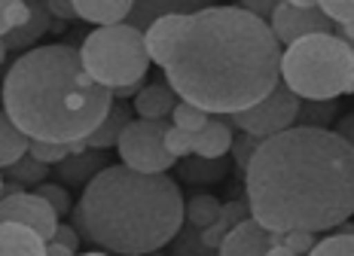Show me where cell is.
Returning a JSON list of instances; mask_svg holds the SVG:
<instances>
[{
	"mask_svg": "<svg viewBox=\"0 0 354 256\" xmlns=\"http://www.w3.org/2000/svg\"><path fill=\"white\" fill-rule=\"evenodd\" d=\"M250 217L272 232H327L354 214V146L330 128L266 137L245 174Z\"/></svg>",
	"mask_w": 354,
	"mask_h": 256,
	"instance_id": "6da1fadb",
	"label": "cell"
},
{
	"mask_svg": "<svg viewBox=\"0 0 354 256\" xmlns=\"http://www.w3.org/2000/svg\"><path fill=\"white\" fill-rule=\"evenodd\" d=\"M281 40L245 6H208L183 21L165 61L180 101L208 113H241L281 83Z\"/></svg>",
	"mask_w": 354,
	"mask_h": 256,
	"instance_id": "7a4b0ae2",
	"label": "cell"
},
{
	"mask_svg": "<svg viewBox=\"0 0 354 256\" xmlns=\"http://www.w3.org/2000/svg\"><path fill=\"white\" fill-rule=\"evenodd\" d=\"M116 95L86 70L68 43L21 52L3 79V113L34 141H86L107 119Z\"/></svg>",
	"mask_w": 354,
	"mask_h": 256,
	"instance_id": "3957f363",
	"label": "cell"
},
{
	"mask_svg": "<svg viewBox=\"0 0 354 256\" xmlns=\"http://www.w3.org/2000/svg\"><path fill=\"white\" fill-rule=\"evenodd\" d=\"M80 235L107 253L147 256L180 235L187 201L168 174L110 165L86 183L73 210Z\"/></svg>",
	"mask_w": 354,
	"mask_h": 256,
	"instance_id": "277c9868",
	"label": "cell"
},
{
	"mask_svg": "<svg viewBox=\"0 0 354 256\" xmlns=\"http://www.w3.org/2000/svg\"><path fill=\"white\" fill-rule=\"evenodd\" d=\"M281 79L302 101L354 95V52L339 34H312L284 46Z\"/></svg>",
	"mask_w": 354,
	"mask_h": 256,
	"instance_id": "5b68a950",
	"label": "cell"
},
{
	"mask_svg": "<svg viewBox=\"0 0 354 256\" xmlns=\"http://www.w3.org/2000/svg\"><path fill=\"white\" fill-rule=\"evenodd\" d=\"M80 55H83V64L92 73V79H98L101 86L113 92L122 86L141 83L153 64L150 52H147L144 31L131 28L129 21L95 28L92 34L83 37Z\"/></svg>",
	"mask_w": 354,
	"mask_h": 256,
	"instance_id": "8992f818",
	"label": "cell"
},
{
	"mask_svg": "<svg viewBox=\"0 0 354 256\" xmlns=\"http://www.w3.org/2000/svg\"><path fill=\"white\" fill-rule=\"evenodd\" d=\"M168 122L165 119H135L129 128L122 131L120 144V159L122 165L135 168L144 174H165L168 168H174L180 159H174L165 146V135H168Z\"/></svg>",
	"mask_w": 354,
	"mask_h": 256,
	"instance_id": "52a82bcc",
	"label": "cell"
},
{
	"mask_svg": "<svg viewBox=\"0 0 354 256\" xmlns=\"http://www.w3.org/2000/svg\"><path fill=\"white\" fill-rule=\"evenodd\" d=\"M299 104L302 98L297 92H290V86L281 79L260 104L241 110V113H232L230 119L239 131H248V135H257L266 141V137H275L281 131L293 128V122L299 119Z\"/></svg>",
	"mask_w": 354,
	"mask_h": 256,
	"instance_id": "ba28073f",
	"label": "cell"
},
{
	"mask_svg": "<svg viewBox=\"0 0 354 256\" xmlns=\"http://www.w3.org/2000/svg\"><path fill=\"white\" fill-rule=\"evenodd\" d=\"M272 31L281 40V46L302 40L312 34H333V21L321 10V6H293V3H278V10L269 19Z\"/></svg>",
	"mask_w": 354,
	"mask_h": 256,
	"instance_id": "9c48e42d",
	"label": "cell"
},
{
	"mask_svg": "<svg viewBox=\"0 0 354 256\" xmlns=\"http://www.w3.org/2000/svg\"><path fill=\"white\" fill-rule=\"evenodd\" d=\"M0 217L10 219V223L31 226V229H37L46 241H53L58 232V210L37 193L6 195V199L0 201Z\"/></svg>",
	"mask_w": 354,
	"mask_h": 256,
	"instance_id": "30bf717a",
	"label": "cell"
},
{
	"mask_svg": "<svg viewBox=\"0 0 354 256\" xmlns=\"http://www.w3.org/2000/svg\"><path fill=\"white\" fill-rule=\"evenodd\" d=\"M281 238H284L281 232L266 229L254 217H248L223 238L217 256H266L272 244H281Z\"/></svg>",
	"mask_w": 354,
	"mask_h": 256,
	"instance_id": "8fae6325",
	"label": "cell"
},
{
	"mask_svg": "<svg viewBox=\"0 0 354 256\" xmlns=\"http://www.w3.org/2000/svg\"><path fill=\"white\" fill-rule=\"evenodd\" d=\"M214 6V0H135V10L129 16V25L138 31H147L162 16H193Z\"/></svg>",
	"mask_w": 354,
	"mask_h": 256,
	"instance_id": "7c38bea8",
	"label": "cell"
},
{
	"mask_svg": "<svg viewBox=\"0 0 354 256\" xmlns=\"http://www.w3.org/2000/svg\"><path fill=\"white\" fill-rule=\"evenodd\" d=\"M46 238L31 226L10 219L0 226V256H46Z\"/></svg>",
	"mask_w": 354,
	"mask_h": 256,
	"instance_id": "4fadbf2b",
	"label": "cell"
},
{
	"mask_svg": "<svg viewBox=\"0 0 354 256\" xmlns=\"http://www.w3.org/2000/svg\"><path fill=\"white\" fill-rule=\"evenodd\" d=\"M73 6H77V19L92 21L95 28H107L129 21L135 0H73Z\"/></svg>",
	"mask_w": 354,
	"mask_h": 256,
	"instance_id": "5bb4252c",
	"label": "cell"
},
{
	"mask_svg": "<svg viewBox=\"0 0 354 256\" xmlns=\"http://www.w3.org/2000/svg\"><path fill=\"white\" fill-rule=\"evenodd\" d=\"M183 21H187V16H162V19H156L144 31V37H147V52H150L153 64L165 68V61H168V55H171V49H174V43H177V34H180Z\"/></svg>",
	"mask_w": 354,
	"mask_h": 256,
	"instance_id": "9a60e30c",
	"label": "cell"
},
{
	"mask_svg": "<svg viewBox=\"0 0 354 256\" xmlns=\"http://www.w3.org/2000/svg\"><path fill=\"white\" fill-rule=\"evenodd\" d=\"M131 113H135V107H129L125 101L116 98L113 107H110V113H107V119L86 137V144L92 146V150H110V146H116L120 144V137H122V131L135 122L131 119Z\"/></svg>",
	"mask_w": 354,
	"mask_h": 256,
	"instance_id": "2e32d148",
	"label": "cell"
},
{
	"mask_svg": "<svg viewBox=\"0 0 354 256\" xmlns=\"http://www.w3.org/2000/svg\"><path fill=\"white\" fill-rule=\"evenodd\" d=\"M177 98H180V95H177L171 86L153 83V86H144V89L138 92V98L131 107H135L138 119H165V116L174 113Z\"/></svg>",
	"mask_w": 354,
	"mask_h": 256,
	"instance_id": "e0dca14e",
	"label": "cell"
},
{
	"mask_svg": "<svg viewBox=\"0 0 354 256\" xmlns=\"http://www.w3.org/2000/svg\"><path fill=\"white\" fill-rule=\"evenodd\" d=\"M104 168H110L104 150H86V152H80V156H68L55 171H58V177L64 183H71V186H80V183L86 186V183L98 177Z\"/></svg>",
	"mask_w": 354,
	"mask_h": 256,
	"instance_id": "ac0fdd59",
	"label": "cell"
},
{
	"mask_svg": "<svg viewBox=\"0 0 354 256\" xmlns=\"http://www.w3.org/2000/svg\"><path fill=\"white\" fill-rule=\"evenodd\" d=\"M235 135L223 119H211L202 131H193V156L202 159H223L232 150Z\"/></svg>",
	"mask_w": 354,
	"mask_h": 256,
	"instance_id": "d6986e66",
	"label": "cell"
},
{
	"mask_svg": "<svg viewBox=\"0 0 354 256\" xmlns=\"http://www.w3.org/2000/svg\"><path fill=\"white\" fill-rule=\"evenodd\" d=\"M49 16H53V12H49L46 0H37V3H31V19H28L21 28H16L12 34H3V52L34 46V43L49 31Z\"/></svg>",
	"mask_w": 354,
	"mask_h": 256,
	"instance_id": "ffe728a7",
	"label": "cell"
},
{
	"mask_svg": "<svg viewBox=\"0 0 354 256\" xmlns=\"http://www.w3.org/2000/svg\"><path fill=\"white\" fill-rule=\"evenodd\" d=\"M248 217H250V204H248V201H226L223 210H220V219H217V223L198 232V235H202V244L211 247V250H220L223 238L230 235V232L241 223V219H248Z\"/></svg>",
	"mask_w": 354,
	"mask_h": 256,
	"instance_id": "44dd1931",
	"label": "cell"
},
{
	"mask_svg": "<svg viewBox=\"0 0 354 256\" xmlns=\"http://www.w3.org/2000/svg\"><path fill=\"white\" fill-rule=\"evenodd\" d=\"M31 141L34 137H28L25 131L3 113V119H0V162H3V168H10V165H16L19 159H25L28 152H31Z\"/></svg>",
	"mask_w": 354,
	"mask_h": 256,
	"instance_id": "7402d4cb",
	"label": "cell"
},
{
	"mask_svg": "<svg viewBox=\"0 0 354 256\" xmlns=\"http://www.w3.org/2000/svg\"><path fill=\"white\" fill-rule=\"evenodd\" d=\"M177 171H180V177L187 183H217L226 177V171H230V165L223 162V159H189V162H180L177 165Z\"/></svg>",
	"mask_w": 354,
	"mask_h": 256,
	"instance_id": "603a6c76",
	"label": "cell"
},
{
	"mask_svg": "<svg viewBox=\"0 0 354 256\" xmlns=\"http://www.w3.org/2000/svg\"><path fill=\"white\" fill-rule=\"evenodd\" d=\"M220 210H223V204H220L214 195L208 193H196L187 199V223L193 226V229H208L220 219Z\"/></svg>",
	"mask_w": 354,
	"mask_h": 256,
	"instance_id": "cb8c5ba5",
	"label": "cell"
},
{
	"mask_svg": "<svg viewBox=\"0 0 354 256\" xmlns=\"http://www.w3.org/2000/svg\"><path fill=\"white\" fill-rule=\"evenodd\" d=\"M46 171H49V165L28 152L25 159H19L16 165L6 168V177L21 183V186H40V183H46Z\"/></svg>",
	"mask_w": 354,
	"mask_h": 256,
	"instance_id": "d4e9b609",
	"label": "cell"
},
{
	"mask_svg": "<svg viewBox=\"0 0 354 256\" xmlns=\"http://www.w3.org/2000/svg\"><path fill=\"white\" fill-rule=\"evenodd\" d=\"M336 116V101H302L299 104V126L306 128H327Z\"/></svg>",
	"mask_w": 354,
	"mask_h": 256,
	"instance_id": "484cf974",
	"label": "cell"
},
{
	"mask_svg": "<svg viewBox=\"0 0 354 256\" xmlns=\"http://www.w3.org/2000/svg\"><path fill=\"white\" fill-rule=\"evenodd\" d=\"M208 122H211L208 110L189 104V101H177V107H174V113H171V126L183 128V131H202Z\"/></svg>",
	"mask_w": 354,
	"mask_h": 256,
	"instance_id": "4316f807",
	"label": "cell"
},
{
	"mask_svg": "<svg viewBox=\"0 0 354 256\" xmlns=\"http://www.w3.org/2000/svg\"><path fill=\"white\" fill-rule=\"evenodd\" d=\"M308 256H354V226L336 232V235L318 241Z\"/></svg>",
	"mask_w": 354,
	"mask_h": 256,
	"instance_id": "83f0119b",
	"label": "cell"
},
{
	"mask_svg": "<svg viewBox=\"0 0 354 256\" xmlns=\"http://www.w3.org/2000/svg\"><path fill=\"white\" fill-rule=\"evenodd\" d=\"M31 19V3L28 0H0V28L3 34H12Z\"/></svg>",
	"mask_w": 354,
	"mask_h": 256,
	"instance_id": "f1b7e54d",
	"label": "cell"
},
{
	"mask_svg": "<svg viewBox=\"0 0 354 256\" xmlns=\"http://www.w3.org/2000/svg\"><path fill=\"white\" fill-rule=\"evenodd\" d=\"M260 144H263V137L248 135V131H241V135L235 137L232 159H235V168H239V174H248V165H250V159H254V152L260 150Z\"/></svg>",
	"mask_w": 354,
	"mask_h": 256,
	"instance_id": "f546056e",
	"label": "cell"
},
{
	"mask_svg": "<svg viewBox=\"0 0 354 256\" xmlns=\"http://www.w3.org/2000/svg\"><path fill=\"white\" fill-rule=\"evenodd\" d=\"M31 156L46 165H62L71 156V144H53V141H31Z\"/></svg>",
	"mask_w": 354,
	"mask_h": 256,
	"instance_id": "4dcf8cb0",
	"label": "cell"
},
{
	"mask_svg": "<svg viewBox=\"0 0 354 256\" xmlns=\"http://www.w3.org/2000/svg\"><path fill=\"white\" fill-rule=\"evenodd\" d=\"M318 6L330 16V21L339 28L354 25V0H318Z\"/></svg>",
	"mask_w": 354,
	"mask_h": 256,
	"instance_id": "1f68e13d",
	"label": "cell"
},
{
	"mask_svg": "<svg viewBox=\"0 0 354 256\" xmlns=\"http://www.w3.org/2000/svg\"><path fill=\"white\" fill-rule=\"evenodd\" d=\"M165 146H168V152H171L174 159L193 156V131H183V128L171 126L168 128V135H165Z\"/></svg>",
	"mask_w": 354,
	"mask_h": 256,
	"instance_id": "d6a6232c",
	"label": "cell"
},
{
	"mask_svg": "<svg viewBox=\"0 0 354 256\" xmlns=\"http://www.w3.org/2000/svg\"><path fill=\"white\" fill-rule=\"evenodd\" d=\"M34 193H37V195H43V199L53 204V208L58 210V217H64V214L71 210V195H68V189L58 186V183H40V186L34 189Z\"/></svg>",
	"mask_w": 354,
	"mask_h": 256,
	"instance_id": "836d02e7",
	"label": "cell"
},
{
	"mask_svg": "<svg viewBox=\"0 0 354 256\" xmlns=\"http://www.w3.org/2000/svg\"><path fill=\"white\" fill-rule=\"evenodd\" d=\"M281 244H287L297 256H308L312 253V247H315V232H284V238H281Z\"/></svg>",
	"mask_w": 354,
	"mask_h": 256,
	"instance_id": "e575fe53",
	"label": "cell"
},
{
	"mask_svg": "<svg viewBox=\"0 0 354 256\" xmlns=\"http://www.w3.org/2000/svg\"><path fill=\"white\" fill-rule=\"evenodd\" d=\"M278 3H281V0H241V6H245L248 12H254V16H260L266 21L272 19V12L278 10Z\"/></svg>",
	"mask_w": 354,
	"mask_h": 256,
	"instance_id": "d590c367",
	"label": "cell"
},
{
	"mask_svg": "<svg viewBox=\"0 0 354 256\" xmlns=\"http://www.w3.org/2000/svg\"><path fill=\"white\" fill-rule=\"evenodd\" d=\"M53 241H58V244H64V247H71V250L77 253V247H80V229L58 223V232H55V238H53Z\"/></svg>",
	"mask_w": 354,
	"mask_h": 256,
	"instance_id": "8d00e7d4",
	"label": "cell"
},
{
	"mask_svg": "<svg viewBox=\"0 0 354 256\" xmlns=\"http://www.w3.org/2000/svg\"><path fill=\"white\" fill-rule=\"evenodd\" d=\"M46 6L55 19H77V6H73V0H46Z\"/></svg>",
	"mask_w": 354,
	"mask_h": 256,
	"instance_id": "74e56055",
	"label": "cell"
},
{
	"mask_svg": "<svg viewBox=\"0 0 354 256\" xmlns=\"http://www.w3.org/2000/svg\"><path fill=\"white\" fill-rule=\"evenodd\" d=\"M336 135L342 137V141H348V144L354 146V113H348V116H342V119H339Z\"/></svg>",
	"mask_w": 354,
	"mask_h": 256,
	"instance_id": "f35d334b",
	"label": "cell"
},
{
	"mask_svg": "<svg viewBox=\"0 0 354 256\" xmlns=\"http://www.w3.org/2000/svg\"><path fill=\"white\" fill-rule=\"evenodd\" d=\"M141 89H144V79H141V83L122 86V89H116L113 95H116V98H120V101H125V98H138V92H141Z\"/></svg>",
	"mask_w": 354,
	"mask_h": 256,
	"instance_id": "ab89813d",
	"label": "cell"
},
{
	"mask_svg": "<svg viewBox=\"0 0 354 256\" xmlns=\"http://www.w3.org/2000/svg\"><path fill=\"white\" fill-rule=\"evenodd\" d=\"M46 256H77V253H73L71 247L58 244V241H49V247H46Z\"/></svg>",
	"mask_w": 354,
	"mask_h": 256,
	"instance_id": "60d3db41",
	"label": "cell"
},
{
	"mask_svg": "<svg viewBox=\"0 0 354 256\" xmlns=\"http://www.w3.org/2000/svg\"><path fill=\"white\" fill-rule=\"evenodd\" d=\"M19 193H25V186H21V183H16V180H10V177H6V183H3V199H6V195H19Z\"/></svg>",
	"mask_w": 354,
	"mask_h": 256,
	"instance_id": "b9f144b4",
	"label": "cell"
},
{
	"mask_svg": "<svg viewBox=\"0 0 354 256\" xmlns=\"http://www.w3.org/2000/svg\"><path fill=\"white\" fill-rule=\"evenodd\" d=\"M266 256H297V253H293L287 244H272V247H269V253H266Z\"/></svg>",
	"mask_w": 354,
	"mask_h": 256,
	"instance_id": "7bdbcfd3",
	"label": "cell"
},
{
	"mask_svg": "<svg viewBox=\"0 0 354 256\" xmlns=\"http://www.w3.org/2000/svg\"><path fill=\"white\" fill-rule=\"evenodd\" d=\"M284 3H293V6H318V0H284Z\"/></svg>",
	"mask_w": 354,
	"mask_h": 256,
	"instance_id": "ee69618b",
	"label": "cell"
},
{
	"mask_svg": "<svg viewBox=\"0 0 354 256\" xmlns=\"http://www.w3.org/2000/svg\"><path fill=\"white\" fill-rule=\"evenodd\" d=\"M77 256H110L107 250H92V253H77Z\"/></svg>",
	"mask_w": 354,
	"mask_h": 256,
	"instance_id": "f6af8a7d",
	"label": "cell"
},
{
	"mask_svg": "<svg viewBox=\"0 0 354 256\" xmlns=\"http://www.w3.org/2000/svg\"><path fill=\"white\" fill-rule=\"evenodd\" d=\"M348 46H351V52H354V40H348Z\"/></svg>",
	"mask_w": 354,
	"mask_h": 256,
	"instance_id": "bcb514c9",
	"label": "cell"
},
{
	"mask_svg": "<svg viewBox=\"0 0 354 256\" xmlns=\"http://www.w3.org/2000/svg\"><path fill=\"white\" fill-rule=\"evenodd\" d=\"M28 3H37V0H28Z\"/></svg>",
	"mask_w": 354,
	"mask_h": 256,
	"instance_id": "7dc6e473",
	"label": "cell"
}]
</instances>
